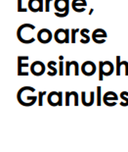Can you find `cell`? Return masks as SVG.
I'll list each match as a JSON object with an SVG mask.
<instances>
[{
  "label": "cell",
  "mask_w": 128,
  "mask_h": 152,
  "mask_svg": "<svg viewBox=\"0 0 128 152\" xmlns=\"http://www.w3.org/2000/svg\"><path fill=\"white\" fill-rule=\"evenodd\" d=\"M103 102V95H102V87L97 86L96 88V104L97 106H101Z\"/></svg>",
  "instance_id": "cell-21"
},
{
  "label": "cell",
  "mask_w": 128,
  "mask_h": 152,
  "mask_svg": "<svg viewBox=\"0 0 128 152\" xmlns=\"http://www.w3.org/2000/svg\"><path fill=\"white\" fill-rule=\"evenodd\" d=\"M52 0H45V11L49 12L50 11V2Z\"/></svg>",
  "instance_id": "cell-27"
},
{
  "label": "cell",
  "mask_w": 128,
  "mask_h": 152,
  "mask_svg": "<svg viewBox=\"0 0 128 152\" xmlns=\"http://www.w3.org/2000/svg\"><path fill=\"white\" fill-rule=\"evenodd\" d=\"M47 95V91H39L38 93V105L42 106L43 105V97Z\"/></svg>",
  "instance_id": "cell-25"
},
{
  "label": "cell",
  "mask_w": 128,
  "mask_h": 152,
  "mask_svg": "<svg viewBox=\"0 0 128 152\" xmlns=\"http://www.w3.org/2000/svg\"><path fill=\"white\" fill-rule=\"evenodd\" d=\"M35 92V88L33 86H23L18 90L17 100L22 106L30 107L37 102L38 96L31 95Z\"/></svg>",
  "instance_id": "cell-1"
},
{
  "label": "cell",
  "mask_w": 128,
  "mask_h": 152,
  "mask_svg": "<svg viewBox=\"0 0 128 152\" xmlns=\"http://www.w3.org/2000/svg\"><path fill=\"white\" fill-rule=\"evenodd\" d=\"M80 70H81V73L84 76L92 77L97 72V67H96L95 63L92 62V61H85L84 63H82Z\"/></svg>",
  "instance_id": "cell-10"
},
{
  "label": "cell",
  "mask_w": 128,
  "mask_h": 152,
  "mask_svg": "<svg viewBox=\"0 0 128 152\" xmlns=\"http://www.w3.org/2000/svg\"><path fill=\"white\" fill-rule=\"evenodd\" d=\"M69 0H54V8L55 13L54 15L58 18H65L69 13Z\"/></svg>",
  "instance_id": "cell-3"
},
{
  "label": "cell",
  "mask_w": 128,
  "mask_h": 152,
  "mask_svg": "<svg viewBox=\"0 0 128 152\" xmlns=\"http://www.w3.org/2000/svg\"><path fill=\"white\" fill-rule=\"evenodd\" d=\"M87 7V2L86 0H72V8L73 11L77 13H82L86 10Z\"/></svg>",
  "instance_id": "cell-16"
},
{
  "label": "cell",
  "mask_w": 128,
  "mask_h": 152,
  "mask_svg": "<svg viewBox=\"0 0 128 152\" xmlns=\"http://www.w3.org/2000/svg\"><path fill=\"white\" fill-rule=\"evenodd\" d=\"M78 31H80L79 28H72V30H70V42L72 43H75L76 34H78Z\"/></svg>",
  "instance_id": "cell-23"
},
{
  "label": "cell",
  "mask_w": 128,
  "mask_h": 152,
  "mask_svg": "<svg viewBox=\"0 0 128 152\" xmlns=\"http://www.w3.org/2000/svg\"><path fill=\"white\" fill-rule=\"evenodd\" d=\"M80 101L82 102V104L86 106V107H90L94 104V102L96 101V91H90V97L89 99L86 97V92L81 91L80 93Z\"/></svg>",
  "instance_id": "cell-15"
},
{
  "label": "cell",
  "mask_w": 128,
  "mask_h": 152,
  "mask_svg": "<svg viewBox=\"0 0 128 152\" xmlns=\"http://www.w3.org/2000/svg\"><path fill=\"white\" fill-rule=\"evenodd\" d=\"M124 68L126 71L125 76H128V62L126 61H121L120 56H116V75L120 76L121 75V68Z\"/></svg>",
  "instance_id": "cell-18"
},
{
  "label": "cell",
  "mask_w": 128,
  "mask_h": 152,
  "mask_svg": "<svg viewBox=\"0 0 128 152\" xmlns=\"http://www.w3.org/2000/svg\"><path fill=\"white\" fill-rule=\"evenodd\" d=\"M22 2L23 0H18V12H27V9L22 7Z\"/></svg>",
  "instance_id": "cell-26"
},
{
  "label": "cell",
  "mask_w": 128,
  "mask_h": 152,
  "mask_svg": "<svg viewBox=\"0 0 128 152\" xmlns=\"http://www.w3.org/2000/svg\"><path fill=\"white\" fill-rule=\"evenodd\" d=\"M59 59H60V62H59V75L60 76H64V75H65V65H64V62H63L64 57L60 56Z\"/></svg>",
  "instance_id": "cell-24"
},
{
  "label": "cell",
  "mask_w": 128,
  "mask_h": 152,
  "mask_svg": "<svg viewBox=\"0 0 128 152\" xmlns=\"http://www.w3.org/2000/svg\"><path fill=\"white\" fill-rule=\"evenodd\" d=\"M108 37V34L104 28H98L94 30V31L92 33V40L97 44H102L106 42V38Z\"/></svg>",
  "instance_id": "cell-8"
},
{
  "label": "cell",
  "mask_w": 128,
  "mask_h": 152,
  "mask_svg": "<svg viewBox=\"0 0 128 152\" xmlns=\"http://www.w3.org/2000/svg\"><path fill=\"white\" fill-rule=\"evenodd\" d=\"M53 37H54V34H52V31H51L49 28H46L39 30V31H38L36 35L37 40L42 44L49 43L50 41L52 40Z\"/></svg>",
  "instance_id": "cell-7"
},
{
  "label": "cell",
  "mask_w": 128,
  "mask_h": 152,
  "mask_svg": "<svg viewBox=\"0 0 128 152\" xmlns=\"http://www.w3.org/2000/svg\"><path fill=\"white\" fill-rule=\"evenodd\" d=\"M65 105L66 106H69V102H70V99L72 97L74 98V102H73V104L74 106H78V93L76 91H66L65 93Z\"/></svg>",
  "instance_id": "cell-17"
},
{
  "label": "cell",
  "mask_w": 128,
  "mask_h": 152,
  "mask_svg": "<svg viewBox=\"0 0 128 152\" xmlns=\"http://www.w3.org/2000/svg\"><path fill=\"white\" fill-rule=\"evenodd\" d=\"M118 96L114 91H107L103 94V103L105 105L110 106V107H114L117 104Z\"/></svg>",
  "instance_id": "cell-9"
},
{
  "label": "cell",
  "mask_w": 128,
  "mask_h": 152,
  "mask_svg": "<svg viewBox=\"0 0 128 152\" xmlns=\"http://www.w3.org/2000/svg\"><path fill=\"white\" fill-rule=\"evenodd\" d=\"M46 66L41 61H34L30 65V73L35 77H40L45 73Z\"/></svg>",
  "instance_id": "cell-11"
},
{
  "label": "cell",
  "mask_w": 128,
  "mask_h": 152,
  "mask_svg": "<svg viewBox=\"0 0 128 152\" xmlns=\"http://www.w3.org/2000/svg\"><path fill=\"white\" fill-rule=\"evenodd\" d=\"M70 71H73V75L78 76L79 72H80V67H79L78 63L76 61H67L65 64V75L69 76Z\"/></svg>",
  "instance_id": "cell-12"
},
{
  "label": "cell",
  "mask_w": 128,
  "mask_h": 152,
  "mask_svg": "<svg viewBox=\"0 0 128 152\" xmlns=\"http://www.w3.org/2000/svg\"><path fill=\"white\" fill-rule=\"evenodd\" d=\"M54 39L59 44L70 42V30L69 28H58L54 34Z\"/></svg>",
  "instance_id": "cell-5"
},
{
  "label": "cell",
  "mask_w": 128,
  "mask_h": 152,
  "mask_svg": "<svg viewBox=\"0 0 128 152\" xmlns=\"http://www.w3.org/2000/svg\"><path fill=\"white\" fill-rule=\"evenodd\" d=\"M43 1L44 0H28L27 3L28 10L33 13L44 11L45 10V7L43 5Z\"/></svg>",
  "instance_id": "cell-13"
},
{
  "label": "cell",
  "mask_w": 128,
  "mask_h": 152,
  "mask_svg": "<svg viewBox=\"0 0 128 152\" xmlns=\"http://www.w3.org/2000/svg\"><path fill=\"white\" fill-rule=\"evenodd\" d=\"M114 72V66L111 61L99 62V80H103L104 77H110Z\"/></svg>",
  "instance_id": "cell-4"
},
{
  "label": "cell",
  "mask_w": 128,
  "mask_h": 152,
  "mask_svg": "<svg viewBox=\"0 0 128 152\" xmlns=\"http://www.w3.org/2000/svg\"><path fill=\"white\" fill-rule=\"evenodd\" d=\"M35 30V26L33 24H23L18 28L17 33V38L19 41H21L24 44H30L34 42L35 38L33 37V31Z\"/></svg>",
  "instance_id": "cell-2"
},
{
  "label": "cell",
  "mask_w": 128,
  "mask_h": 152,
  "mask_svg": "<svg viewBox=\"0 0 128 152\" xmlns=\"http://www.w3.org/2000/svg\"><path fill=\"white\" fill-rule=\"evenodd\" d=\"M89 31H89L88 28H82V30H80V35L83 37V39H80V43L87 44V43L90 42V40L92 39V38L88 35Z\"/></svg>",
  "instance_id": "cell-20"
},
{
  "label": "cell",
  "mask_w": 128,
  "mask_h": 152,
  "mask_svg": "<svg viewBox=\"0 0 128 152\" xmlns=\"http://www.w3.org/2000/svg\"><path fill=\"white\" fill-rule=\"evenodd\" d=\"M120 98L122 99V102H120L119 105L122 106V107H127L128 106V91H121Z\"/></svg>",
  "instance_id": "cell-22"
},
{
  "label": "cell",
  "mask_w": 128,
  "mask_h": 152,
  "mask_svg": "<svg viewBox=\"0 0 128 152\" xmlns=\"http://www.w3.org/2000/svg\"><path fill=\"white\" fill-rule=\"evenodd\" d=\"M30 57L28 56H18V76H28L30 73L28 72H24L25 68H27L30 66L28 63H24V61L28 60Z\"/></svg>",
  "instance_id": "cell-14"
},
{
  "label": "cell",
  "mask_w": 128,
  "mask_h": 152,
  "mask_svg": "<svg viewBox=\"0 0 128 152\" xmlns=\"http://www.w3.org/2000/svg\"><path fill=\"white\" fill-rule=\"evenodd\" d=\"M56 65H57L56 61H49V62L47 63V68L50 70L49 72L47 73V75L49 77H55L56 75L59 74V70L56 68Z\"/></svg>",
  "instance_id": "cell-19"
},
{
  "label": "cell",
  "mask_w": 128,
  "mask_h": 152,
  "mask_svg": "<svg viewBox=\"0 0 128 152\" xmlns=\"http://www.w3.org/2000/svg\"><path fill=\"white\" fill-rule=\"evenodd\" d=\"M47 102L52 107L63 105V92L62 91H51L47 94Z\"/></svg>",
  "instance_id": "cell-6"
}]
</instances>
